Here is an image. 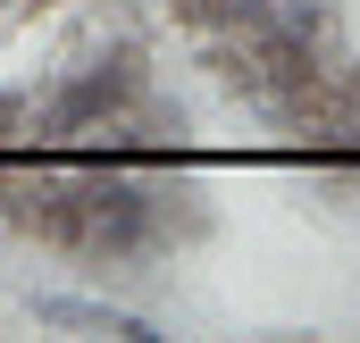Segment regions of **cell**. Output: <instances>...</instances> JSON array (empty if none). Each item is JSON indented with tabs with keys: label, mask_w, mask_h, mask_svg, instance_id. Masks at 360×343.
<instances>
[{
	"label": "cell",
	"mask_w": 360,
	"mask_h": 343,
	"mask_svg": "<svg viewBox=\"0 0 360 343\" xmlns=\"http://www.w3.org/2000/svg\"><path fill=\"white\" fill-rule=\"evenodd\" d=\"M25 310H34V327H51V335H117V343H168V327H160V318H143V310H117V302H92V293H34Z\"/></svg>",
	"instance_id": "7a4b0ae2"
},
{
	"label": "cell",
	"mask_w": 360,
	"mask_h": 343,
	"mask_svg": "<svg viewBox=\"0 0 360 343\" xmlns=\"http://www.w3.org/2000/svg\"><path fill=\"white\" fill-rule=\"evenodd\" d=\"M310 134H352L360 143V59H335V67H327V117H319ZM293 143H302V134H293Z\"/></svg>",
	"instance_id": "3957f363"
},
{
	"label": "cell",
	"mask_w": 360,
	"mask_h": 343,
	"mask_svg": "<svg viewBox=\"0 0 360 343\" xmlns=\"http://www.w3.org/2000/svg\"><path fill=\"white\" fill-rule=\"evenodd\" d=\"M168 8H176V25H193V34L218 25V0H168Z\"/></svg>",
	"instance_id": "277c9868"
},
{
	"label": "cell",
	"mask_w": 360,
	"mask_h": 343,
	"mask_svg": "<svg viewBox=\"0 0 360 343\" xmlns=\"http://www.w3.org/2000/svg\"><path fill=\"white\" fill-rule=\"evenodd\" d=\"M143 92H151V59H143V42H109V51H92L84 67H76L68 84H59L42 109H34V143L68 151L76 134L109 126V117H126Z\"/></svg>",
	"instance_id": "6da1fadb"
}]
</instances>
